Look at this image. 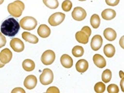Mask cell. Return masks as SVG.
Returning a JSON list of instances; mask_svg holds the SVG:
<instances>
[{
  "label": "cell",
  "mask_w": 124,
  "mask_h": 93,
  "mask_svg": "<svg viewBox=\"0 0 124 93\" xmlns=\"http://www.w3.org/2000/svg\"><path fill=\"white\" fill-rule=\"evenodd\" d=\"M20 29V25L13 17L8 18L3 22L1 25V32L5 36L12 37L18 33Z\"/></svg>",
  "instance_id": "obj_1"
},
{
  "label": "cell",
  "mask_w": 124,
  "mask_h": 93,
  "mask_svg": "<svg viewBox=\"0 0 124 93\" xmlns=\"http://www.w3.org/2000/svg\"><path fill=\"white\" fill-rule=\"evenodd\" d=\"M24 10V4L20 0H16L8 6V11L11 15L13 17L18 18L22 15L23 11Z\"/></svg>",
  "instance_id": "obj_2"
},
{
  "label": "cell",
  "mask_w": 124,
  "mask_h": 93,
  "mask_svg": "<svg viewBox=\"0 0 124 93\" xmlns=\"http://www.w3.org/2000/svg\"><path fill=\"white\" fill-rule=\"evenodd\" d=\"M20 28H22L23 29L27 30V31H31L36 29L37 25V20L32 16H25L20 20Z\"/></svg>",
  "instance_id": "obj_3"
},
{
  "label": "cell",
  "mask_w": 124,
  "mask_h": 93,
  "mask_svg": "<svg viewBox=\"0 0 124 93\" xmlns=\"http://www.w3.org/2000/svg\"><path fill=\"white\" fill-rule=\"evenodd\" d=\"M54 80V74L50 69H45L40 76V82L43 85H49Z\"/></svg>",
  "instance_id": "obj_4"
},
{
  "label": "cell",
  "mask_w": 124,
  "mask_h": 93,
  "mask_svg": "<svg viewBox=\"0 0 124 93\" xmlns=\"http://www.w3.org/2000/svg\"><path fill=\"white\" fill-rule=\"evenodd\" d=\"M65 19V14L61 12H55L52 14L49 18V24L51 26H58L63 22Z\"/></svg>",
  "instance_id": "obj_5"
},
{
  "label": "cell",
  "mask_w": 124,
  "mask_h": 93,
  "mask_svg": "<svg viewBox=\"0 0 124 93\" xmlns=\"http://www.w3.org/2000/svg\"><path fill=\"white\" fill-rule=\"evenodd\" d=\"M55 60V53L53 50H46L45 51L41 57V61L44 65L49 66L51 65Z\"/></svg>",
  "instance_id": "obj_6"
},
{
  "label": "cell",
  "mask_w": 124,
  "mask_h": 93,
  "mask_svg": "<svg viewBox=\"0 0 124 93\" xmlns=\"http://www.w3.org/2000/svg\"><path fill=\"white\" fill-rule=\"evenodd\" d=\"M86 16H87L86 11L80 7H77L74 8L73 11H72V17L77 21H81V20H85Z\"/></svg>",
  "instance_id": "obj_7"
},
{
  "label": "cell",
  "mask_w": 124,
  "mask_h": 93,
  "mask_svg": "<svg viewBox=\"0 0 124 93\" xmlns=\"http://www.w3.org/2000/svg\"><path fill=\"white\" fill-rule=\"evenodd\" d=\"M10 45L11 49L15 51V52L20 53L24 50V45L23 43V41L21 40H20L19 38H13L11 39Z\"/></svg>",
  "instance_id": "obj_8"
},
{
  "label": "cell",
  "mask_w": 124,
  "mask_h": 93,
  "mask_svg": "<svg viewBox=\"0 0 124 93\" xmlns=\"http://www.w3.org/2000/svg\"><path fill=\"white\" fill-rule=\"evenodd\" d=\"M37 79L35 75H29L25 78L24 81V87L29 90H32L37 86Z\"/></svg>",
  "instance_id": "obj_9"
},
{
  "label": "cell",
  "mask_w": 124,
  "mask_h": 93,
  "mask_svg": "<svg viewBox=\"0 0 124 93\" xmlns=\"http://www.w3.org/2000/svg\"><path fill=\"white\" fill-rule=\"evenodd\" d=\"M12 58V53L8 49H4L0 52V61L4 65L8 63Z\"/></svg>",
  "instance_id": "obj_10"
},
{
  "label": "cell",
  "mask_w": 124,
  "mask_h": 93,
  "mask_svg": "<svg viewBox=\"0 0 124 93\" xmlns=\"http://www.w3.org/2000/svg\"><path fill=\"white\" fill-rule=\"evenodd\" d=\"M103 40L102 37L100 35H96L93 37L92 41H91V48L93 51H97L98 50H100L101 47L102 45Z\"/></svg>",
  "instance_id": "obj_11"
},
{
  "label": "cell",
  "mask_w": 124,
  "mask_h": 93,
  "mask_svg": "<svg viewBox=\"0 0 124 93\" xmlns=\"http://www.w3.org/2000/svg\"><path fill=\"white\" fill-rule=\"evenodd\" d=\"M76 71L79 73H84L88 69V62L85 59H80L76 64Z\"/></svg>",
  "instance_id": "obj_12"
},
{
  "label": "cell",
  "mask_w": 124,
  "mask_h": 93,
  "mask_svg": "<svg viewBox=\"0 0 124 93\" xmlns=\"http://www.w3.org/2000/svg\"><path fill=\"white\" fill-rule=\"evenodd\" d=\"M50 29L46 24H41L37 29V33L41 38H46L50 35Z\"/></svg>",
  "instance_id": "obj_13"
},
{
  "label": "cell",
  "mask_w": 124,
  "mask_h": 93,
  "mask_svg": "<svg viewBox=\"0 0 124 93\" xmlns=\"http://www.w3.org/2000/svg\"><path fill=\"white\" fill-rule=\"evenodd\" d=\"M60 62L65 68H71L73 66V60L68 54H63L60 58Z\"/></svg>",
  "instance_id": "obj_14"
},
{
  "label": "cell",
  "mask_w": 124,
  "mask_h": 93,
  "mask_svg": "<svg viewBox=\"0 0 124 93\" xmlns=\"http://www.w3.org/2000/svg\"><path fill=\"white\" fill-rule=\"evenodd\" d=\"M93 62L99 68H104L106 66V61L101 54H95L93 56Z\"/></svg>",
  "instance_id": "obj_15"
},
{
  "label": "cell",
  "mask_w": 124,
  "mask_h": 93,
  "mask_svg": "<svg viewBox=\"0 0 124 93\" xmlns=\"http://www.w3.org/2000/svg\"><path fill=\"white\" fill-rule=\"evenodd\" d=\"M103 33H104V36L106 37V40L109 41H114L117 37V32L110 28H107V29H105Z\"/></svg>",
  "instance_id": "obj_16"
},
{
  "label": "cell",
  "mask_w": 124,
  "mask_h": 93,
  "mask_svg": "<svg viewBox=\"0 0 124 93\" xmlns=\"http://www.w3.org/2000/svg\"><path fill=\"white\" fill-rule=\"evenodd\" d=\"M101 16L106 20H111L116 16V11L113 9H106L101 12Z\"/></svg>",
  "instance_id": "obj_17"
},
{
  "label": "cell",
  "mask_w": 124,
  "mask_h": 93,
  "mask_svg": "<svg viewBox=\"0 0 124 93\" xmlns=\"http://www.w3.org/2000/svg\"><path fill=\"white\" fill-rule=\"evenodd\" d=\"M88 38H89V36L83 31L77 32L76 33V39L79 43L87 44L88 42Z\"/></svg>",
  "instance_id": "obj_18"
},
{
  "label": "cell",
  "mask_w": 124,
  "mask_h": 93,
  "mask_svg": "<svg viewBox=\"0 0 124 93\" xmlns=\"http://www.w3.org/2000/svg\"><path fill=\"white\" fill-rule=\"evenodd\" d=\"M22 37L24 41H26L27 42H29L31 44H37L38 42V38L35 36V35H32L29 32H24L22 33Z\"/></svg>",
  "instance_id": "obj_19"
},
{
  "label": "cell",
  "mask_w": 124,
  "mask_h": 93,
  "mask_svg": "<svg viewBox=\"0 0 124 93\" xmlns=\"http://www.w3.org/2000/svg\"><path fill=\"white\" fill-rule=\"evenodd\" d=\"M105 55L107 57H114V55L115 54V48L113 45L111 44H107L104 46V50H103Z\"/></svg>",
  "instance_id": "obj_20"
},
{
  "label": "cell",
  "mask_w": 124,
  "mask_h": 93,
  "mask_svg": "<svg viewBox=\"0 0 124 93\" xmlns=\"http://www.w3.org/2000/svg\"><path fill=\"white\" fill-rule=\"evenodd\" d=\"M23 69L25 71H32L35 69V63L31 59H25L22 63Z\"/></svg>",
  "instance_id": "obj_21"
},
{
  "label": "cell",
  "mask_w": 124,
  "mask_h": 93,
  "mask_svg": "<svg viewBox=\"0 0 124 93\" xmlns=\"http://www.w3.org/2000/svg\"><path fill=\"white\" fill-rule=\"evenodd\" d=\"M90 24L93 26V28H94V29L99 28L100 24H101V20H100L99 15H97V14L93 15L92 17L90 18Z\"/></svg>",
  "instance_id": "obj_22"
},
{
  "label": "cell",
  "mask_w": 124,
  "mask_h": 93,
  "mask_svg": "<svg viewBox=\"0 0 124 93\" xmlns=\"http://www.w3.org/2000/svg\"><path fill=\"white\" fill-rule=\"evenodd\" d=\"M84 53H85V50L82 46H75V47L72 49V54H73L74 57H80L84 55Z\"/></svg>",
  "instance_id": "obj_23"
},
{
  "label": "cell",
  "mask_w": 124,
  "mask_h": 93,
  "mask_svg": "<svg viewBox=\"0 0 124 93\" xmlns=\"http://www.w3.org/2000/svg\"><path fill=\"white\" fill-rule=\"evenodd\" d=\"M101 79H102V81L105 83H109L112 79V72L110 71V70L107 69V70H106V71H103L102 75H101Z\"/></svg>",
  "instance_id": "obj_24"
},
{
  "label": "cell",
  "mask_w": 124,
  "mask_h": 93,
  "mask_svg": "<svg viewBox=\"0 0 124 93\" xmlns=\"http://www.w3.org/2000/svg\"><path fill=\"white\" fill-rule=\"evenodd\" d=\"M43 3L50 9H56L59 5L58 0H43Z\"/></svg>",
  "instance_id": "obj_25"
},
{
  "label": "cell",
  "mask_w": 124,
  "mask_h": 93,
  "mask_svg": "<svg viewBox=\"0 0 124 93\" xmlns=\"http://www.w3.org/2000/svg\"><path fill=\"white\" fill-rule=\"evenodd\" d=\"M94 91L97 93H103L106 91V85L102 82H98L94 86Z\"/></svg>",
  "instance_id": "obj_26"
},
{
  "label": "cell",
  "mask_w": 124,
  "mask_h": 93,
  "mask_svg": "<svg viewBox=\"0 0 124 93\" xmlns=\"http://www.w3.org/2000/svg\"><path fill=\"white\" fill-rule=\"evenodd\" d=\"M72 7V3L70 0H65L63 3H62V8L64 11H70Z\"/></svg>",
  "instance_id": "obj_27"
},
{
  "label": "cell",
  "mask_w": 124,
  "mask_h": 93,
  "mask_svg": "<svg viewBox=\"0 0 124 93\" xmlns=\"http://www.w3.org/2000/svg\"><path fill=\"white\" fill-rule=\"evenodd\" d=\"M107 92L109 93H118L119 89L116 84H110L107 87Z\"/></svg>",
  "instance_id": "obj_28"
},
{
  "label": "cell",
  "mask_w": 124,
  "mask_h": 93,
  "mask_svg": "<svg viewBox=\"0 0 124 93\" xmlns=\"http://www.w3.org/2000/svg\"><path fill=\"white\" fill-rule=\"evenodd\" d=\"M6 43H7V39L5 36L2 32H0V48L3 47L6 45Z\"/></svg>",
  "instance_id": "obj_29"
},
{
  "label": "cell",
  "mask_w": 124,
  "mask_h": 93,
  "mask_svg": "<svg viewBox=\"0 0 124 93\" xmlns=\"http://www.w3.org/2000/svg\"><path fill=\"white\" fill-rule=\"evenodd\" d=\"M119 1H120V0H106V3L107 5L114 7V6L118 5L119 3Z\"/></svg>",
  "instance_id": "obj_30"
},
{
  "label": "cell",
  "mask_w": 124,
  "mask_h": 93,
  "mask_svg": "<svg viewBox=\"0 0 124 93\" xmlns=\"http://www.w3.org/2000/svg\"><path fill=\"white\" fill-rule=\"evenodd\" d=\"M81 31H83L84 32H85V33L87 34L88 36H91V33H92V31H91V29H90L89 27H88V26H85V27H83V28H82V29H81Z\"/></svg>",
  "instance_id": "obj_31"
},
{
  "label": "cell",
  "mask_w": 124,
  "mask_h": 93,
  "mask_svg": "<svg viewBox=\"0 0 124 93\" xmlns=\"http://www.w3.org/2000/svg\"><path fill=\"white\" fill-rule=\"evenodd\" d=\"M50 92H56V93H59L60 91L58 90V88H57L56 87H52L48 88L47 91H46V93H50Z\"/></svg>",
  "instance_id": "obj_32"
},
{
  "label": "cell",
  "mask_w": 124,
  "mask_h": 93,
  "mask_svg": "<svg viewBox=\"0 0 124 93\" xmlns=\"http://www.w3.org/2000/svg\"><path fill=\"white\" fill-rule=\"evenodd\" d=\"M16 92H21V93H25V91L20 87H16L15 89L11 91V93H16Z\"/></svg>",
  "instance_id": "obj_33"
},
{
  "label": "cell",
  "mask_w": 124,
  "mask_h": 93,
  "mask_svg": "<svg viewBox=\"0 0 124 93\" xmlns=\"http://www.w3.org/2000/svg\"><path fill=\"white\" fill-rule=\"evenodd\" d=\"M123 82H124V79H122L121 81V88H122V91L124 92V87H123Z\"/></svg>",
  "instance_id": "obj_34"
},
{
  "label": "cell",
  "mask_w": 124,
  "mask_h": 93,
  "mask_svg": "<svg viewBox=\"0 0 124 93\" xmlns=\"http://www.w3.org/2000/svg\"><path fill=\"white\" fill-rule=\"evenodd\" d=\"M3 66H4V64H3V63H2L1 61H0V68H3Z\"/></svg>",
  "instance_id": "obj_35"
},
{
  "label": "cell",
  "mask_w": 124,
  "mask_h": 93,
  "mask_svg": "<svg viewBox=\"0 0 124 93\" xmlns=\"http://www.w3.org/2000/svg\"><path fill=\"white\" fill-rule=\"evenodd\" d=\"M3 2H4V0H0V5H1V4L3 3Z\"/></svg>",
  "instance_id": "obj_36"
},
{
  "label": "cell",
  "mask_w": 124,
  "mask_h": 93,
  "mask_svg": "<svg viewBox=\"0 0 124 93\" xmlns=\"http://www.w3.org/2000/svg\"><path fill=\"white\" fill-rule=\"evenodd\" d=\"M79 1H86V0H79Z\"/></svg>",
  "instance_id": "obj_37"
}]
</instances>
